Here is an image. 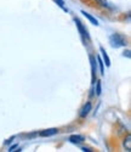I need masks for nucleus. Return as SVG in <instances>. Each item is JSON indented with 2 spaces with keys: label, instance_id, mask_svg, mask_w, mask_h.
<instances>
[{
  "label": "nucleus",
  "instance_id": "1",
  "mask_svg": "<svg viewBox=\"0 0 131 152\" xmlns=\"http://www.w3.org/2000/svg\"><path fill=\"white\" fill-rule=\"evenodd\" d=\"M109 43H111V46L112 48H115V49L125 46L127 44L126 43V38L124 35H122V34H118V33L112 34L109 37Z\"/></svg>",
  "mask_w": 131,
  "mask_h": 152
},
{
  "label": "nucleus",
  "instance_id": "2",
  "mask_svg": "<svg viewBox=\"0 0 131 152\" xmlns=\"http://www.w3.org/2000/svg\"><path fill=\"white\" fill-rule=\"evenodd\" d=\"M58 133V129L56 128H51V129H46V130H43L39 133V135H40L41 137H49V136H52V135H55Z\"/></svg>",
  "mask_w": 131,
  "mask_h": 152
},
{
  "label": "nucleus",
  "instance_id": "3",
  "mask_svg": "<svg viewBox=\"0 0 131 152\" xmlns=\"http://www.w3.org/2000/svg\"><path fill=\"white\" fill-rule=\"evenodd\" d=\"M91 108H92V105H91V102H86V104L84 105V107L82 108V112H80V117H82V118H85V117L89 115V113H90Z\"/></svg>",
  "mask_w": 131,
  "mask_h": 152
},
{
  "label": "nucleus",
  "instance_id": "4",
  "mask_svg": "<svg viewBox=\"0 0 131 152\" xmlns=\"http://www.w3.org/2000/svg\"><path fill=\"white\" fill-rule=\"evenodd\" d=\"M75 23H76V27H78V31H79V33L82 34V37H83V39L85 37H89L87 35V31H86V28L82 24V22L79 21V20H75Z\"/></svg>",
  "mask_w": 131,
  "mask_h": 152
},
{
  "label": "nucleus",
  "instance_id": "5",
  "mask_svg": "<svg viewBox=\"0 0 131 152\" xmlns=\"http://www.w3.org/2000/svg\"><path fill=\"white\" fill-rule=\"evenodd\" d=\"M84 140H85V137H84L83 135H72V136L69 137V141L73 142V144H80V142H83Z\"/></svg>",
  "mask_w": 131,
  "mask_h": 152
},
{
  "label": "nucleus",
  "instance_id": "6",
  "mask_svg": "<svg viewBox=\"0 0 131 152\" xmlns=\"http://www.w3.org/2000/svg\"><path fill=\"white\" fill-rule=\"evenodd\" d=\"M90 62H91V71H92V79L95 80V74H96V71H97V67H96V57L95 56H90Z\"/></svg>",
  "mask_w": 131,
  "mask_h": 152
},
{
  "label": "nucleus",
  "instance_id": "7",
  "mask_svg": "<svg viewBox=\"0 0 131 152\" xmlns=\"http://www.w3.org/2000/svg\"><path fill=\"white\" fill-rule=\"evenodd\" d=\"M82 14H83V15H84V16H85V17H86L91 23H92V24H96V26H98V24H100V23H98V21H97L94 16H91L90 14H87L86 11H82Z\"/></svg>",
  "mask_w": 131,
  "mask_h": 152
},
{
  "label": "nucleus",
  "instance_id": "8",
  "mask_svg": "<svg viewBox=\"0 0 131 152\" xmlns=\"http://www.w3.org/2000/svg\"><path fill=\"white\" fill-rule=\"evenodd\" d=\"M100 50H101V53H102V56H103V61H104V63H106V66H107V67H109V66H111V60H109V57H108L107 53L104 51V49H103L102 46L100 48Z\"/></svg>",
  "mask_w": 131,
  "mask_h": 152
},
{
  "label": "nucleus",
  "instance_id": "9",
  "mask_svg": "<svg viewBox=\"0 0 131 152\" xmlns=\"http://www.w3.org/2000/svg\"><path fill=\"white\" fill-rule=\"evenodd\" d=\"M124 146L126 148V151H131V136L127 135L126 139L124 140Z\"/></svg>",
  "mask_w": 131,
  "mask_h": 152
},
{
  "label": "nucleus",
  "instance_id": "10",
  "mask_svg": "<svg viewBox=\"0 0 131 152\" xmlns=\"http://www.w3.org/2000/svg\"><path fill=\"white\" fill-rule=\"evenodd\" d=\"M98 65H100V71H101V74L103 75V74H104V67H103V61L101 60V57H98Z\"/></svg>",
  "mask_w": 131,
  "mask_h": 152
},
{
  "label": "nucleus",
  "instance_id": "11",
  "mask_svg": "<svg viewBox=\"0 0 131 152\" xmlns=\"http://www.w3.org/2000/svg\"><path fill=\"white\" fill-rule=\"evenodd\" d=\"M97 4H100L101 6H104V7H107L108 6V1L107 0H96Z\"/></svg>",
  "mask_w": 131,
  "mask_h": 152
},
{
  "label": "nucleus",
  "instance_id": "12",
  "mask_svg": "<svg viewBox=\"0 0 131 152\" xmlns=\"http://www.w3.org/2000/svg\"><path fill=\"white\" fill-rule=\"evenodd\" d=\"M96 88H97V91H96V94H97V96H100L101 95V82L100 80H97V84H96Z\"/></svg>",
  "mask_w": 131,
  "mask_h": 152
},
{
  "label": "nucleus",
  "instance_id": "13",
  "mask_svg": "<svg viewBox=\"0 0 131 152\" xmlns=\"http://www.w3.org/2000/svg\"><path fill=\"white\" fill-rule=\"evenodd\" d=\"M56 3L62 7V9H64V1H63V0H56ZM66 10V9H64Z\"/></svg>",
  "mask_w": 131,
  "mask_h": 152
},
{
  "label": "nucleus",
  "instance_id": "14",
  "mask_svg": "<svg viewBox=\"0 0 131 152\" xmlns=\"http://www.w3.org/2000/svg\"><path fill=\"white\" fill-rule=\"evenodd\" d=\"M124 55H126L127 57H130V50H126V51H124Z\"/></svg>",
  "mask_w": 131,
  "mask_h": 152
},
{
  "label": "nucleus",
  "instance_id": "15",
  "mask_svg": "<svg viewBox=\"0 0 131 152\" xmlns=\"http://www.w3.org/2000/svg\"><path fill=\"white\" fill-rule=\"evenodd\" d=\"M82 150H83V151H87V152H90V151H92V150H90V148H86V147H83Z\"/></svg>",
  "mask_w": 131,
  "mask_h": 152
}]
</instances>
